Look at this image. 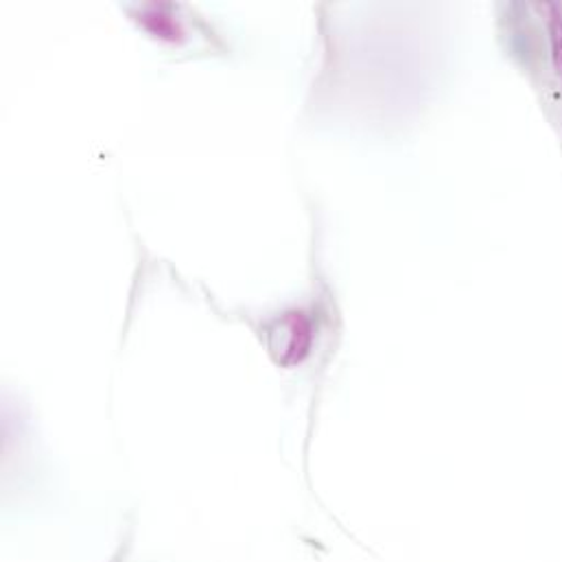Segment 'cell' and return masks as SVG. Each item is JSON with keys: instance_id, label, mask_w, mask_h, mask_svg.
<instances>
[{"instance_id": "obj_1", "label": "cell", "mask_w": 562, "mask_h": 562, "mask_svg": "<svg viewBox=\"0 0 562 562\" xmlns=\"http://www.w3.org/2000/svg\"><path fill=\"white\" fill-rule=\"evenodd\" d=\"M158 11H162V9L154 7L147 18H149V20H158ZM160 20H165L162 13H160ZM173 35H176V24H173V22H162V37H173Z\"/></svg>"}]
</instances>
